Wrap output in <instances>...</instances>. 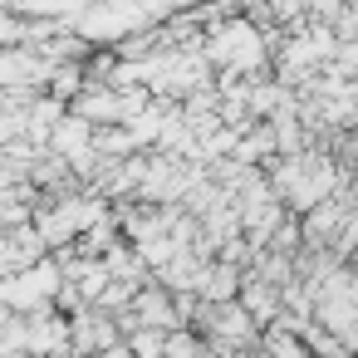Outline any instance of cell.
<instances>
[{"label": "cell", "instance_id": "obj_8", "mask_svg": "<svg viewBox=\"0 0 358 358\" xmlns=\"http://www.w3.org/2000/svg\"><path fill=\"white\" fill-rule=\"evenodd\" d=\"M167 334H172V329L143 324V329H133V334H128V343H133V353H138V358H162V353H167Z\"/></svg>", "mask_w": 358, "mask_h": 358}, {"label": "cell", "instance_id": "obj_1", "mask_svg": "<svg viewBox=\"0 0 358 358\" xmlns=\"http://www.w3.org/2000/svg\"><path fill=\"white\" fill-rule=\"evenodd\" d=\"M69 324H74V353H103L108 343L123 338L118 314H108L103 304H84L79 314H69Z\"/></svg>", "mask_w": 358, "mask_h": 358}, {"label": "cell", "instance_id": "obj_3", "mask_svg": "<svg viewBox=\"0 0 358 358\" xmlns=\"http://www.w3.org/2000/svg\"><path fill=\"white\" fill-rule=\"evenodd\" d=\"M250 314H255V324L265 329V324H275L280 319V309H285V285H275V280H265L260 270H245V280H241V294H236Z\"/></svg>", "mask_w": 358, "mask_h": 358}, {"label": "cell", "instance_id": "obj_9", "mask_svg": "<svg viewBox=\"0 0 358 358\" xmlns=\"http://www.w3.org/2000/svg\"><path fill=\"white\" fill-rule=\"evenodd\" d=\"M99 358H138V353H133V343H128V338H118V343H108Z\"/></svg>", "mask_w": 358, "mask_h": 358}, {"label": "cell", "instance_id": "obj_7", "mask_svg": "<svg viewBox=\"0 0 358 358\" xmlns=\"http://www.w3.org/2000/svg\"><path fill=\"white\" fill-rule=\"evenodd\" d=\"M84 84H89V69H84L79 59H64V64H55V74H50V94H59L64 103H74V99L84 94Z\"/></svg>", "mask_w": 358, "mask_h": 358}, {"label": "cell", "instance_id": "obj_6", "mask_svg": "<svg viewBox=\"0 0 358 358\" xmlns=\"http://www.w3.org/2000/svg\"><path fill=\"white\" fill-rule=\"evenodd\" d=\"M162 358H211V343H206V334L196 324H182V329L167 334V353Z\"/></svg>", "mask_w": 358, "mask_h": 358}, {"label": "cell", "instance_id": "obj_5", "mask_svg": "<svg viewBox=\"0 0 358 358\" xmlns=\"http://www.w3.org/2000/svg\"><path fill=\"white\" fill-rule=\"evenodd\" d=\"M64 113H69V103H64L59 94H50V89L35 94V99H30V138H35V143H50V133H55V123H59Z\"/></svg>", "mask_w": 358, "mask_h": 358}, {"label": "cell", "instance_id": "obj_10", "mask_svg": "<svg viewBox=\"0 0 358 358\" xmlns=\"http://www.w3.org/2000/svg\"><path fill=\"white\" fill-rule=\"evenodd\" d=\"M241 358H275V353H270V348H265V343H255V348H245V353H241Z\"/></svg>", "mask_w": 358, "mask_h": 358}, {"label": "cell", "instance_id": "obj_4", "mask_svg": "<svg viewBox=\"0 0 358 358\" xmlns=\"http://www.w3.org/2000/svg\"><path fill=\"white\" fill-rule=\"evenodd\" d=\"M241 280H245V270L241 265H231V260H211V270H206V280H201V299H211V304H221V299H236L241 294Z\"/></svg>", "mask_w": 358, "mask_h": 358}, {"label": "cell", "instance_id": "obj_2", "mask_svg": "<svg viewBox=\"0 0 358 358\" xmlns=\"http://www.w3.org/2000/svg\"><path fill=\"white\" fill-rule=\"evenodd\" d=\"M133 314H138V324H157V329H182V324H187V319H182V309H177V294H172L157 275L138 289Z\"/></svg>", "mask_w": 358, "mask_h": 358}]
</instances>
